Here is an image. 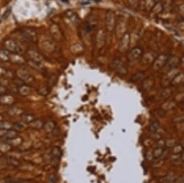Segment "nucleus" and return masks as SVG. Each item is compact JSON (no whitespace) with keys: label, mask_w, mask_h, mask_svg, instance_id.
Instances as JSON below:
<instances>
[{"label":"nucleus","mask_w":184,"mask_h":183,"mask_svg":"<svg viewBox=\"0 0 184 183\" xmlns=\"http://www.w3.org/2000/svg\"><path fill=\"white\" fill-rule=\"evenodd\" d=\"M17 136H18V133L17 131L14 129H10L5 132L1 138L4 140H14L17 138Z\"/></svg>","instance_id":"13"},{"label":"nucleus","mask_w":184,"mask_h":183,"mask_svg":"<svg viewBox=\"0 0 184 183\" xmlns=\"http://www.w3.org/2000/svg\"><path fill=\"white\" fill-rule=\"evenodd\" d=\"M62 156V152L59 146H54L51 152V164L55 169H58L60 160Z\"/></svg>","instance_id":"3"},{"label":"nucleus","mask_w":184,"mask_h":183,"mask_svg":"<svg viewBox=\"0 0 184 183\" xmlns=\"http://www.w3.org/2000/svg\"><path fill=\"white\" fill-rule=\"evenodd\" d=\"M44 125V122L42 120L40 119H34L31 123H29V126L31 128L34 130H40L43 128Z\"/></svg>","instance_id":"17"},{"label":"nucleus","mask_w":184,"mask_h":183,"mask_svg":"<svg viewBox=\"0 0 184 183\" xmlns=\"http://www.w3.org/2000/svg\"><path fill=\"white\" fill-rule=\"evenodd\" d=\"M35 118L34 115L31 114V113H22L21 115V120H22V122H24V123H31Z\"/></svg>","instance_id":"19"},{"label":"nucleus","mask_w":184,"mask_h":183,"mask_svg":"<svg viewBox=\"0 0 184 183\" xmlns=\"http://www.w3.org/2000/svg\"><path fill=\"white\" fill-rule=\"evenodd\" d=\"M56 122L54 121H48L46 123H44L43 128L44 131L46 133H51L54 131V129L56 128Z\"/></svg>","instance_id":"22"},{"label":"nucleus","mask_w":184,"mask_h":183,"mask_svg":"<svg viewBox=\"0 0 184 183\" xmlns=\"http://www.w3.org/2000/svg\"><path fill=\"white\" fill-rule=\"evenodd\" d=\"M4 49L12 54H20L22 51V48L20 44L12 39H6L4 41Z\"/></svg>","instance_id":"1"},{"label":"nucleus","mask_w":184,"mask_h":183,"mask_svg":"<svg viewBox=\"0 0 184 183\" xmlns=\"http://www.w3.org/2000/svg\"><path fill=\"white\" fill-rule=\"evenodd\" d=\"M171 161L175 166H179L183 162V152L180 154H174L171 157Z\"/></svg>","instance_id":"15"},{"label":"nucleus","mask_w":184,"mask_h":183,"mask_svg":"<svg viewBox=\"0 0 184 183\" xmlns=\"http://www.w3.org/2000/svg\"><path fill=\"white\" fill-rule=\"evenodd\" d=\"M10 14H11V8H9L4 12V13L3 14L2 17H1V19H7Z\"/></svg>","instance_id":"38"},{"label":"nucleus","mask_w":184,"mask_h":183,"mask_svg":"<svg viewBox=\"0 0 184 183\" xmlns=\"http://www.w3.org/2000/svg\"><path fill=\"white\" fill-rule=\"evenodd\" d=\"M10 61L12 62L13 63L22 64V63H24L25 59L19 54H12V53H10Z\"/></svg>","instance_id":"16"},{"label":"nucleus","mask_w":184,"mask_h":183,"mask_svg":"<svg viewBox=\"0 0 184 183\" xmlns=\"http://www.w3.org/2000/svg\"><path fill=\"white\" fill-rule=\"evenodd\" d=\"M20 33L25 41L32 43H36L38 42V35L35 30L29 28H24L20 30Z\"/></svg>","instance_id":"2"},{"label":"nucleus","mask_w":184,"mask_h":183,"mask_svg":"<svg viewBox=\"0 0 184 183\" xmlns=\"http://www.w3.org/2000/svg\"><path fill=\"white\" fill-rule=\"evenodd\" d=\"M129 45V33H125L121 38L119 45V50L121 52H125L128 49Z\"/></svg>","instance_id":"11"},{"label":"nucleus","mask_w":184,"mask_h":183,"mask_svg":"<svg viewBox=\"0 0 184 183\" xmlns=\"http://www.w3.org/2000/svg\"><path fill=\"white\" fill-rule=\"evenodd\" d=\"M153 84H154L153 81L150 80V79H147V80L144 81V84H143V87H144V90H150V89L153 87Z\"/></svg>","instance_id":"34"},{"label":"nucleus","mask_w":184,"mask_h":183,"mask_svg":"<svg viewBox=\"0 0 184 183\" xmlns=\"http://www.w3.org/2000/svg\"><path fill=\"white\" fill-rule=\"evenodd\" d=\"M182 152H183V145H177L173 148V153L174 154H180Z\"/></svg>","instance_id":"36"},{"label":"nucleus","mask_w":184,"mask_h":183,"mask_svg":"<svg viewBox=\"0 0 184 183\" xmlns=\"http://www.w3.org/2000/svg\"><path fill=\"white\" fill-rule=\"evenodd\" d=\"M61 1H62L63 2H68V0H61Z\"/></svg>","instance_id":"43"},{"label":"nucleus","mask_w":184,"mask_h":183,"mask_svg":"<svg viewBox=\"0 0 184 183\" xmlns=\"http://www.w3.org/2000/svg\"><path fill=\"white\" fill-rule=\"evenodd\" d=\"M12 128H13L14 130H15V131H21L25 128V126L24 125V122H15V123H13V127Z\"/></svg>","instance_id":"32"},{"label":"nucleus","mask_w":184,"mask_h":183,"mask_svg":"<svg viewBox=\"0 0 184 183\" xmlns=\"http://www.w3.org/2000/svg\"><path fill=\"white\" fill-rule=\"evenodd\" d=\"M7 70L0 66V77H4V76H7Z\"/></svg>","instance_id":"39"},{"label":"nucleus","mask_w":184,"mask_h":183,"mask_svg":"<svg viewBox=\"0 0 184 183\" xmlns=\"http://www.w3.org/2000/svg\"><path fill=\"white\" fill-rule=\"evenodd\" d=\"M5 161L9 165L12 167H19L20 165V161L18 160L17 159H16L15 157H12V156H6L5 157Z\"/></svg>","instance_id":"21"},{"label":"nucleus","mask_w":184,"mask_h":183,"mask_svg":"<svg viewBox=\"0 0 184 183\" xmlns=\"http://www.w3.org/2000/svg\"><path fill=\"white\" fill-rule=\"evenodd\" d=\"M59 27H58L56 25H53L50 28V31L52 36L54 37V38H60L61 36V33H60Z\"/></svg>","instance_id":"28"},{"label":"nucleus","mask_w":184,"mask_h":183,"mask_svg":"<svg viewBox=\"0 0 184 183\" xmlns=\"http://www.w3.org/2000/svg\"><path fill=\"white\" fill-rule=\"evenodd\" d=\"M57 179V176L56 175V174L51 173L48 177V183H56Z\"/></svg>","instance_id":"35"},{"label":"nucleus","mask_w":184,"mask_h":183,"mask_svg":"<svg viewBox=\"0 0 184 183\" xmlns=\"http://www.w3.org/2000/svg\"><path fill=\"white\" fill-rule=\"evenodd\" d=\"M105 25L106 28L108 31H112L116 26V15L113 11L107 12L105 16Z\"/></svg>","instance_id":"5"},{"label":"nucleus","mask_w":184,"mask_h":183,"mask_svg":"<svg viewBox=\"0 0 184 183\" xmlns=\"http://www.w3.org/2000/svg\"><path fill=\"white\" fill-rule=\"evenodd\" d=\"M12 127H13V123H12V122L7 121V120H1L0 121V130L7 131V130L12 129Z\"/></svg>","instance_id":"29"},{"label":"nucleus","mask_w":184,"mask_h":183,"mask_svg":"<svg viewBox=\"0 0 184 183\" xmlns=\"http://www.w3.org/2000/svg\"><path fill=\"white\" fill-rule=\"evenodd\" d=\"M159 128H160V122H159L157 120H155L150 124V127H149V131L153 134H155L156 133L157 131H158Z\"/></svg>","instance_id":"31"},{"label":"nucleus","mask_w":184,"mask_h":183,"mask_svg":"<svg viewBox=\"0 0 184 183\" xmlns=\"http://www.w3.org/2000/svg\"><path fill=\"white\" fill-rule=\"evenodd\" d=\"M165 142L162 140H160L157 143V146L155 148L153 153L154 159H158L162 156L165 152Z\"/></svg>","instance_id":"8"},{"label":"nucleus","mask_w":184,"mask_h":183,"mask_svg":"<svg viewBox=\"0 0 184 183\" xmlns=\"http://www.w3.org/2000/svg\"><path fill=\"white\" fill-rule=\"evenodd\" d=\"M10 53L6 49H0V61L3 62L10 61Z\"/></svg>","instance_id":"20"},{"label":"nucleus","mask_w":184,"mask_h":183,"mask_svg":"<svg viewBox=\"0 0 184 183\" xmlns=\"http://www.w3.org/2000/svg\"><path fill=\"white\" fill-rule=\"evenodd\" d=\"M159 181L160 183H176L177 178L174 176L166 175L160 178Z\"/></svg>","instance_id":"24"},{"label":"nucleus","mask_w":184,"mask_h":183,"mask_svg":"<svg viewBox=\"0 0 184 183\" xmlns=\"http://www.w3.org/2000/svg\"><path fill=\"white\" fill-rule=\"evenodd\" d=\"M17 91L19 94L22 96H27L31 92V88L27 84H21L19 87H17Z\"/></svg>","instance_id":"18"},{"label":"nucleus","mask_w":184,"mask_h":183,"mask_svg":"<svg viewBox=\"0 0 184 183\" xmlns=\"http://www.w3.org/2000/svg\"><path fill=\"white\" fill-rule=\"evenodd\" d=\"M144 76H145V73L144 72H139L132 76V78H131V80H132V82L137 83L139 82V81H140L141 80H142V79L144 78Z\"/></svg>","instance_id":"25"},{"label":"nucleus","mask_w":184,"mask_h":183,"mask_svg":"<svg viewBox=\"0 0 184 183\" xmlns=\"http://www.w3.org/2000/svg\"><path fill=\"white\" fill-rule=\"evenodd\" d=\"M26 54H27L28 58H29L30 60H31V61L41 63L44 60L43 56H42L40 53H38V51H34V50H28L27 52H26Z\"/></svg>","instance_id":"7"},{"label":"nucleus","mask_w":184,"mask_h":183,"mask_svg":"<svg viewBox=\"0 0 184 183\" xmlns=\"http://www.w3.org/2000/svg\"><path fill=\"white\" fill-rule=\"evenodd\" d=\"M168 56H165V55H160L158 57H157L155 58V61H154V69L155 70H160L164 66H165L168 60Z\"/></svg>","instance_id":"6"},{"label":"nucleus","mask_w":184,"mask_h":183,"mask_svg":"<svg viewBox=\"0 0 184 183\" xmlns=\"http://www.w3.org/2000/svg\"><path fill=\"white\" fill-rule=\"evenodd\" d=\"M105 35L103 33V31H98V34H97L96 37V46L98 49H101L103 46L104 43H105Z\"/></svg>","instance_id":"14"},{"label":"nucleus","mask_w":184,"mask_h":183,"mask_svg":"<svg viewBox=\"0 0 184 183\" xmlns=\"http://www.w3.org/2000/svg\"><path fill=\"white\" fill-rule=\"evenodd\" d=\"M16 74H17V77L18 79H20L22 82L26 83V84H31L35 80L34 77L32 76L25 69H19L16 72Z\"/></svg>","instance_id":"4"},{"label":"nucleus","mask_w":184,"mask_h":183,"mask_svg":"<svg viewBox=\"0 0 184 183\" xmlns=\"http://www.w3.org/2000/svg\"><path fill=\"white\" fill-rule=\"evenodd\" d=\"M57 76L56 75H52L50 77H49V81H48V86L49 87H54L55 84H56V81H57Z\"/></svg>","instance_id":"33"},{"label":"nucleus","mask_w":184,"mask_h":183,"mask_svg":"<svg viewBox=\"0 0 184 183\" xmlns=\"http://www.w3.org/2000/svg\"><path fill=\"white\" fill-rule=\"evenodd\" d=\"M129 1L130 4L134 7H137L138 4H139V0H129Z\"/></svg>","instance_id":"40"},{"label":"nucleus","mask_w":184,"mask_h":183,"mask_svg":"<svg viewBox=\"0 0 184 183\" xmlns=\"http://www.w3.org/2000/svg\"><path fill=\"white\" fill-rule=\"evenodd\" d=\"M7 183H24V182H20V181H10V182H7Z\"/></svg>","instance_id":"42"},{"label":"nucleus","mask_w":184,"mask_h":183,"mask_svg":"<svg viewBox=\"0 0 184 183\" xmlns=\"http://www.w3.org/2000/svg\"><path fill=\"white\" fill-rule=\"evenodd\" d=\"M43 47L46 51H49L52 52L55 50V44L54 43V42L51 41L50 40H46L43 43Z\"/></svg>","instance_id":"26"},{"label":"nucleus","mask_w":184,"mask_h":183,"mask_svg":"<svg viewBox=\"0 0 184 183\" xmlns=\"http://www.w3.org/2000/svg\"><path fill=\"white\" fill-rule=\"evenodd\" d=\"M51 89L49 86H42L40 87L37 90V92L40 95L43 96V97H46L50 93Z\"/></svg>","instance_id":"27"},{"label":"nucleus","mask_w":184,"mask_h":183,"mask_svg":"<svg viewBox=\"0 0 184 183\" xmlns=\"http://www.w3.org/2000/svg\"><path fill=\"white\" fill-rule=\"evenodd\" d=\"M1 120H2V116H1V115L0 114V121H1Z\"/></svg>","instance_id":"44"},{"label":"nucleus","mask_w":184,"mask_h":183,"mask_svg":"<svg viewBox=\"0 0 184 183\" xmlns=\"http://www.w3.org/2000/svg\"><path fill=\"white\" fill-rule=\"evenodd\" d=\"M112 68L115 69L116 72L119 74H123V75H126V74L127 73L126 69L123 66L122 62L118 59L112 62Z\"/></svg>","instance_id":"10"},{"label":"nucleus","mask_w":184,"mask_h":183,"mask_svg":"<svg viewBox=\"0 0 184 183\" xmlns=\"http://www.w3.org/2000/svg\"><path fill=\"white\" fill-rule=\"evenodd\" d=\"M11 149V146L8 145V144H4V143H2V144L0 145V151L1 152H9Z\"/></svg>","instance_id":"37"},{"label":"nucleus","mask_w":184,"mask_h":183,"mask_svg":"<svg viewBox=\"0 0 184 183\" xmlns=\"http://www.w3.org/2000/svg\"><path fill=\"white\" fill-rule=\"evenodd\" d=\"M28 64L31 67H32V68L36 69L37 71H39V72H43L44 70V67L43 66V65L41 64V63H40V62H36L31 61V60H29V61H28Z\"/></svg>","instance_id":"23"},{"label":"nucleus","mask_w":184,"mask_h":183,"mask_svg":"<svg viewBox=\"0 0 184 183\" xmlns=\"http://www.w3.org/2000/svg\"><path fill=\"white\" fill-rule=\"evenodd\" d=\"M15 102V99L12 95L9 94H4V95H0V105H10L13 104Z\"/></svg>","instance_id":"12"},{"label":"nucleus","mask_w":184,"mask_h":183,"mask_svg":"<svg viewBox=\"0 0 184 183\" xmlns=\"http://www.w3.org/2000/svg\"><path fill=\"white\" fill-rule=\"evenodd\" d=\"M142 49L141 48L139 47H136L134 48L128 54V59L129 61H135L139 58V57H141V55H142Z\"/></svg>","instance_id":"9"},{"label":"nucleus","mask_w":184,"mask_h":183,"mask_svg":"<svg viewBox=\"0 0 184 183\" xmlns=\"http://www.w3.org/2000/svg\"><path fill=\"white\" fill-rule=\"evenodd\" d=\"M23 113L22 109L17 107H12L9 110L8 113L10 115H13V116H17V115H21Z\"/></svg>","instance_id":"30"},{"label":"nucleus","mask_w":184,"mask_h":183,"mask_svg":"<svg viewBox=\"0 0 184 183\" xmlns=\"http://www.w3.org/2000/svg\"><path fill=\"white\" fill-rule=\"evenodd\" d=\"M93 28H94V27H93V25H91V24H90V23H88V24L86 25V31H87V32H88V33H90V32H91L93 30Z\"/></svg>","instance_id":"41"}]
</instances>
